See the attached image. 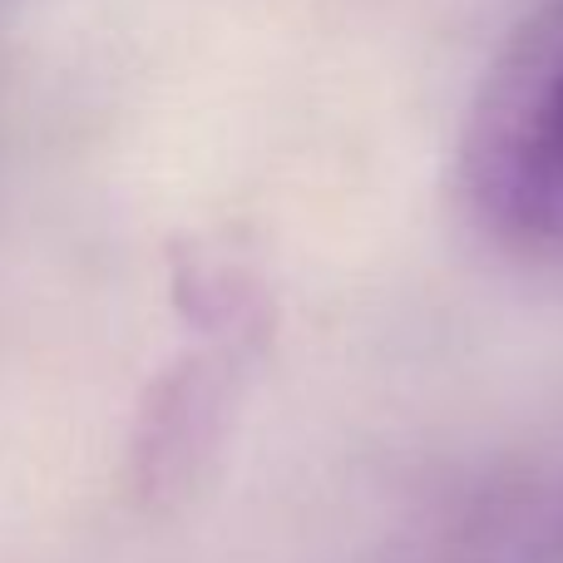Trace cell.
<instances>
[{
  "label": "cell",
  "mask_w": 563,
  "mask_h": 563,
  "mask_svg": "<svg viewBox=\"0 0 563 563\" xmlns=\"http://www.w3.org/2000/svg\"><path fill=\"white\" fill-rule=\"evenodd\" d=\"M479 223L539 257H563V0L539 5L495 55L460 144Z\"/></svg>",
  "instance_id": "6da1fadb"
}]
</instances>
